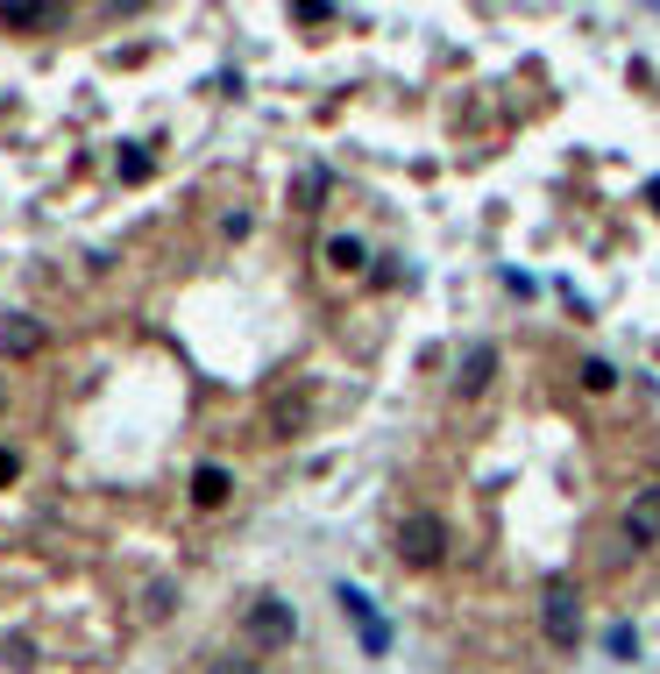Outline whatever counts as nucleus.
I'll return each mask as SVG.
<instances>
[{
    "label": "nucleus",
    "instance_id": "1",
    "mask_svg": "<svg viewBox=\"0 0 660 674\" xmlns=\"http://www.w3.org/2000/svg\"><path fill=\"white\" fill-rule=\"evenodd\" d=\"M539 625H547L554 647H576V639H582V596H576V582H568V575L547 582V596H539Z\"/></svg>",
    "mask_w": 660,
    "mask_h": 674
},
{
    "label": "nucleus",
    "instance_id": "2",
    "mask_svg": "<svg viewBox=\"0 0 660 674\" xmlns=\"http://www.w3.org/2000/svg\"><path fill=\"white\" fill-rule=\"evenodd\" d=\"M334 596H341V610L355 618V639H363V653H369V661H377V653H391V618H384V610L369 604V596L355 590V582H341Z\"/></svg>",
    "mask_w": 660,
    "mask_h": 674
},
{
    "label": "nucleus",
    "instance_id": "3",
    "mask_svg": "<svg viewBox=\"0 0 660 674\" xmlns=\"http://www.w3.org/2000/svg\"><path fill=\"white\" fill-rule=\"evenodd\" d=\"M398 553H405L412 568H433V561H447V526H441L433 512H412V518L398 526Z\"/></svg>",
    "mask_w": 660,
    "mask_h": 674
},
{
    "label": "nucleus",
    "instance_id": "4",
    "mask_svg": "<svg viewBox=\"0 0 660 674\" xmlns=\"http://www.w3.org/2000/svg\"><path fill=\"white\" fill-rule=\"evenodd\" d=\"M249 632H257L263 647H292V639H298V610L284 604V596H257V610H249Z\"/></svg>",
    "mask_w": 660,
    "mask_h": 674
},
{
    "label": "nucleus",
    "instance_id": "5",
    "mask_svg": "<svg viewBox=\"0 0 660 674\" xmlns=\"http://www.w3.org/2000/svg\"><path fill=\"white\" fill-rule=\"evenodd\" d=\"M306 419H312V391H306V384H298V391H277V398H270V433H277V441L306 433Z\"/></svg>",
    "mask_w": 660,
    "mask_h": 674
},
{
    "label": "nucleus",
    "instance_id": "6",
    "mask_svg": "<svg viewBox=\"0 0 660 674\" xmlns=\"http://www.w3.org/2000/svg\"><path fill=\"white\" fill-rule=\"evenodd\" d=\"M625 539H633V547H653V539H660V483L633 498V512H625Z\"/></svg>",
    "mask_w": 660,
    "mask_h": 674
},
{
    "label": "nucleus",
    "instance_id": "7",
    "mask_svg": "<svg viewBox=\"0 0 660 674\" xmlns=\"http://www.w3.org/2000/svg\"><path fill=\"white\" fill-rule=\"evenodd\" d=\"M228 498H235V476L228 469H200V476H192V504H200V512H220Z\"/></svg>",
    "mask_w": 660,
    "mask_h": 674
},
{
    "label": "nucleus",
    "instance_id": "8",
    "mask_svg": "<svg viewBox=\"0 0 660 674\" xmlns=\"http://www.w3.org/2000/svg\"><path fill=\"white\" fill-rule=\"evenodd\" d=\"M490 377H498V349H469V355H462V377H455V384H462V391H469V398L483 391Z\"/></svg>",
    "mask_w": 660,
    "mask_h": 674
},
{
    "label": "nucleus",
    "instance_id": "9",
    "mask_svg": "<svg viewBox=\"0 0 660 674\" xmlns=\"http://www.w3.org/2000/svg\"><path fill=\"white\" fill-rule=\"evenodd\" d=\"M363 256H369V249L355 242V235H334V242H327V263H334V270H363Z\"/></svg>",
    "mask_w": 660,
    "mask_h": 674
},
{
    "label": "nucleus",
    "instance_id": "10",
    "mask_svg": "<svg viewBox=\"0 0 660 674\" xmlns=\"http://www.w3.org/2000/svg\"><path fill=\"white\" fill-rule=\"evenodd\" d=\"M0 341H8V355H29V349H36V327H29L22 312H14V320L0 327Z\"/></svg>",
    "mask_w": 660,
    "mask_h": 674
},
{
    "label": "nucleus",
    "instance_id": "11",
    "mask_svg": "<svg viewBox=\"0 0 660 674\" xmlns=\"http://www.w3.org/2000/svg\"><path fill=\"white\" fill-rule=\"evenodd\" d=\"M604 647L618 653V661H633V653H639V632H633V625H611V632H604Z\"/></svg>",
    "mask_w": 660,
    "mask_h": 674
},
{
    "label": "nucleus",
    "instance_id": "12",
    "mask_svg": "<svg viewBox=\"0 0 660 674\" xmlns=\"http://www.w3.org/2000/svg\"><path fill=\"white\" fill-rule=\"evenodd\" d=\"M114 171H122V185H143V178H149V157H143V149H122V163H114Z\"/></svg>",
    "mask_w": 660,
    "mask_h": 674
},
{
    "label": "nucleus",
    "instance_id": "13",
    "mask_svg": "<svg viewBox=\"0 0 660 674\" xmlns=\"http://www.w3.org/2000/svg\"><path fill=\"white\" fill-rule=\"evenodd\" d=\"M582 384H590V391H611V384H618V369H611V363H596V355H590V363H582Z\"/></svg>",
    "mask_w": 660,
    "mask_h": 674
},
{
    "label": "nucleus",
    "instance_id": "14",
    "mask_svg": "<svg viewBox=\"0 0 660 674\" xmlns=\"http://www.w3.org/2000/svg\"><path fill=\"white\" fill-rule=\"evenodd\" d=\"M206 674H263V661H214Z\"/></svg>",
    "mask_w": 660,
    "mask_h": 674
},
{
    "label": "nucleus",
    "instance_id": "15",
    "mask_svg": "<svg viewBox=\"0 0 660 674\" xmlns=\"http://www.w3.org/2000/svg\"><path fill=\"white\" fill-rule=\"evenodd\" d=\"M14 469H22V461H14V455H8V447H0V490H8V483H14Z\"/></svg>",
    "mask_w": 660,
    "mask_h": 674
},
{
    "label": "nucleus",
    "instance_id": "16",
    "mask_svg": "<svg viewBox=\"0 0 660 674\" xmlns=\"http://www.w3.org/2000/svg\"><path fill=\"white\" fill-rule=\"evenodd\" d=\"M647 199H653V206H660V178H653V185H647Z\"/></svg>",
    "mask_w": 660,
    "mask_h": 674
}]
</instances>
